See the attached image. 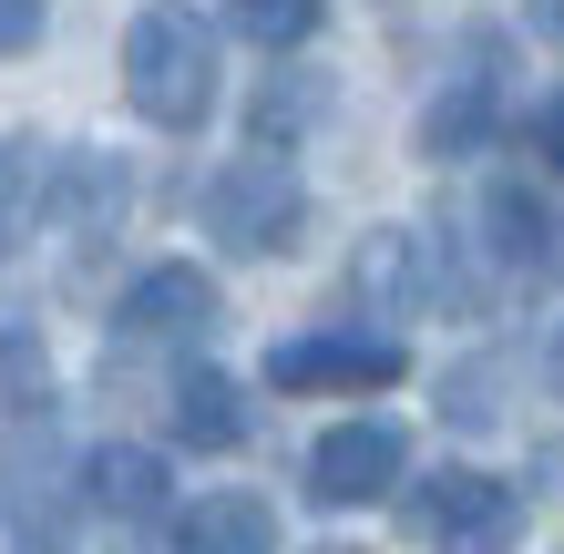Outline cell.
I'll list each match as a JSON object with an SVG mask.
<instances>
[{"mask_svg":"<svg viewBox=\"0 0 564 554\" xmlns=\"http://www.w3.org/2000/svg\"><path fill=\"white\" fill-rule=\"evenodd\" d=\"M123 104L164 134H195L216 113V31L185 11V0H144L134 31H123Z\"/></svg>","mask_w":564,"mask_h":554,"instance_id":"cell-1","label":"cell"},{"mask_svg":"<svg viewBox=\"0 0 564 554\" xmlns=\"http://www.w3.org/2000/svg\"><path fill=\"white\" fill-rule=\"evenodd\" d=\"M195 216L237 257H288L297 226H308V185H297L288 154H226V165L195 185Z\"/></svg>","mask_w":564,"mask_h":554,"instance_id":"cell-2","label":"cell"},{"mask_svg":"<svg viewBox=\"0 0 564 554\" xmlns=\"http://www.w3.org/2000/svg\"><path fill=\"white\" fill-rule=\"evenodd\" d=\"M411 380V349L401 329H297L268 349V390L288 401H318V390H390Z\"/></svg>","mask_w":564,"mask_h":554,"instance_id":"cell-3","label":"cell"},{"mask_svg":"<svg viewBox=\"0 0 564 554\" xmlns=\"http://www.w3.org/2000/svg\"><path fill=\"white\" fill-rule=\"evenodd\" d=\"M411 524L442 544V554H513V544H523V493H513L503 472L452 463V472H431V482H421Z\"/></svg>","mask_w":564,"mask_h":554,"instance_id":"cell-4","label":"cell"},{"mask_svg":"<svg viewBox=\"0 0 564 554\" xmlns=\"http://www.w3.org/2000/svg\"><path fill=\"white\" fill-rule=\"evenodd\" d=\"M401 463H411L401 421H339V432L308 442V503L359 513V503H380L390 482H401Z\"/></svg>","mask_w":564,"mask_h":554,"instance_id":"cell-5","label":"cell"},{"mask_svg":"<svg viewBox=\"0 0 564 554\" xmlns=\"http://www.w3.org/2000/svg\"><path fill=\"white\" fill-rule=\"evenodd\" d=\"M492 123H503V42H492V31H473L462 73L431 93V113H421V154H431V165H452V154H482V144H492Z\"/></svg>","mask_w":564,"mask_h":554,"instance_id":"cell-6","label":"cell"},{"mask_svg":"<svg viewBox=\"0 0 564 554\" xmlns=\"http://www.w3.org/2000/svg\"><path fill=\"white\" fill-rule=\"evenodd\" d=\"M123 206H134L123 154H104V144H62L52 154V185H42V226H52V237L93 247V237H113V226H123Z\"/></svg>","mask_w":564,"mask_h":554,"instance_id":"cell-7","label":"cell"},{"mask_svg":"<svg viewBox=\"0 0 564 554\" xmlns=\"http://www.w3.org/2000/svg\"><path fill=\"white\" fill-rule=\"evenodd\" d=\"M0 554H73V493H62V472H52V432L42 421H21V452H11Z\"/></svg>","mask_w":564,"mask_h":554,"instance_id":"cell-8","label":"cell"},{"mask_svg":"<svg viewBox=\"0 0 564 554\" xmlns=\"http://www.w3.org/2000/svg\"><path fill=\"white\" fill-rule=\"evenodd\" d=\"M216 318H226V308H216V278L195 268V257H164V268H144V278L113 298V329H123V339H206Z\"/></svg>","mask_w":564,"mask_h":554,"instance_id":"cell-9","label":"cell"},{"mask_svg":"<svg viewBox=\"0 0 564 554\" xmlns=\"http://www.w3.org/2000/svg\"><path fill=\"white\" fill-rule=\"evenodd\" d=\"M349 298L370 318H411L431 298V237L421 226H370L359 257H349Z\"/></svg>","mask_w":564,"mask_h":554,"instance_id":"cell-10","label":"cell"},{"mask_svg":"<svg viewBox=\"0 0 564 554\" xmlns=\"http://www.w3.org/2000/svg\"><path fill=\"white\" fill-rule=\"evenodd\" d=\"M482 247H492V268H513V278H544V268H564V216L544 206L534 185H492L482 195Z\"/></svg>","mask_w":564,"mask_h":554,"instance_id":"cell-11","label":"cell"},{"mask_svg":"<svg viewBox=\"0 0 564 554\" xmlns=\"http://www.w3.org/2000/svg\"><path fill=\"white\" fill-rule=\"evenodd\" d=\"M164 554H278V513L257 493H195L164 524Z\"/></svg>","mask_w":564,"mask_h":554,"instance_id":"cell-12","label":"cell"},{"mask_svg":"<svg viewBox=\"0 0 564 554\" xmlns=\"http://www.w3.org/2000/svg\"><path fill=\"white\" fill-rule=\"evenodd\" d=\"M83 503L93 513H113V524H175V513H164V463L144 442H104L83 463Z\"/></svg>","mask_w":564,"mask_h":554,"instance_id":"cell-13","label":"cell"},{"mask_svg":"<svg viewBox=\"0 0 564 554\" xmlns=\"http://www.w3.org/2000/svg\"><path fill=\"white\" fill-rule=\"evenodd\" d=\"M175 442L237 452V442H247V390L226 380V370H185V380H175Z\"/></svg>","mask_w":564,"mask_h":554,"instance_id":"cell-14","label":"cell"},{"mask_svg":"<svg viewBox=\"0 0 564 554\" xmlns=\"http://www.w3.org/2000/svg\"><path fill=\"white\" fill-rule=\"evenodd\" d=\"M42 185H52V144L0 134V257H21V237L42 226Z\"/></svg>","mask_w":564,"mask_h":554,"instance_id":"cell-15","label":"cell"},{"mask_svg":"<svg viewBox=\"0 0 564 554\" xmlns=\"http://www.w3.org/2000/svg\"><path fill=\"white\" fill-rule=\"evenodd\" d=\"M42 421L52 411V360H42V329L31 318H0V421Z\"/></svg>","mask_w":564,"mask_h":554,"instance_id":"cell-16","label":"cell"},{"mask_svg":"<svg viewBox=\"0 0 564 554\" xmlns=\"http://www.w3.org/2000/svg\"><path fill=\"white\" fill-rule=\"evenodd\" d=\"M318 113H328V83H318V73H278L268 93H257V113H247V123H257V154H278L288 134H308Z\"/></svg>","mask_w":564,"mask_h":554,"instance_id":"cell-17","label":"cell"},{"mask_svg":"<svg viewBox=\"0 0 564 554\" xmlns=\"http://www.w3.org/2000/svg\"><path fill=\"white\" fill-rule=\"evenodd\" d=\"M226 21H237L257 52H297V42L328 21V0H226Z\"/></svg>","mask_w":564,"mask_h":554,"instance_id":"cell-18","label":"cell"},{"mask_svg":"<svg viewBox=\"0 0 564 554\" xmlns=\"http://www.w3.org/2000/svg\"><path fill=\"white\" fill-rule=\"evenodd\" d=\"M42 31H52V0H0V62H11V52H31Z\"/></svg>","mask_w":564,"mask_h":554,"instance_id":"cell-19","label":"cell"},{"mask_svg":"<svg viewBox=\"0 0 564 554\" xmlns=\"http://www.w3.org/2000/svg\"><path fill=\"white\" fill-rule=\"evenodd\" d=\"M534 154H544V165L564 175V93H554V104H544V113H534Z\"/></svg>","mask_w":564,"mask_h":554,"instance_id":"cell-20","label":"cell"},{"mask_svg":"<svg viewBox=\"0 0 564 554\" xmlns=\"http://www.w3.org/2000/svg\"><path fill=\"white\" fill-rule=\"evenodd\" d=\"M534 31H544V42H564V0H534Z\"/></svg>","mask_w":564,"mask_h":554,"instance_id":"cell-21","label":"cell"},{"mask_svg":"<svg viewBox=\"0 0 564 554\" xmlns=\"http://www.w3.org/2000/svg\"><path fill=\"white\" fill-rule=\"evenodd\" d=\"M544 370H554V390H564V329H554V349H544Z\"/></svg>","mask_w":564,"mask_h":554,"instance_id":"cell-22","label":"cell"},{"mask_svg":"<svg viewBox=\"0 0 564 554\" xmlns=\"http://www.w3.org/2000/svg\"><path fill=\"white\" fill-rule=\"evenodd\" d=\"M318 554H359V544H318Z\"/></svg>","mask_w":564,"mask_h":554,"instance_id":"cell-23","label":"cell"}]
</instances>
